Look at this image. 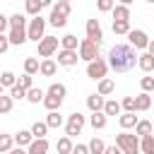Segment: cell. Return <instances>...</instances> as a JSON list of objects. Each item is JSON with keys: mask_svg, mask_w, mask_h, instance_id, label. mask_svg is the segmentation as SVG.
Listing matches in <instances>:
<instances>
[{"mask_svg": "<svg viewBox=\"0 0 154 154\" xmlns=\"http://www.w3.org/2000/svg\"><path fill=\"white\" fill-rule=\"evenodd\" d=\"M48 149H51L48 140H34V142L29 144L26 154H48Z\"/></svg>", "mask_w": 154, "mask_h": 154, "instance_id": "15", "label": "cell"}, {"mask_svg": "<svg viewBox=\"0 0 154 154\" xmlns=\"http://www.w3.org/2000/svg\"><path fill=\"white\" fill-rule=\"evenodd\" d=\"M137 58L140 53L130 46V43H116L111 51H108V67L113 72H130L135 65H137Z\"/></svg>", "mask_w": 154, "mask_h": 154, "instance_id": "1", "label": "cell"}, {"mask_svg": "<svg viewBox=\"0 0 154 154\" xmlns=\"http://www.w3.org/2000/svg\"><path fill=\"white\" fill-rule=\"evenodd\" d=\"M38 70H41V63H38L36 58H24V72H26V75L34 77Z\"/></svg>", "mask_w": 154, "mask_h": 154, "instance_id": "32", "label": "cell"}, {"mask_svg": "<svg viewBox=\"0 0 154 154\" xmlns=\"http://www.w3.org/2000/svg\"><path fill=\"white\" fill-rule=\"evenodd\" d=\"M113 34L128 36V34H130V22H113Z\"/></svg>", "mask_w": 154, "mask_h": 154, "instance_id": "40", "label": "cell"}, {"mask_svg": "<svg viewBox=\"0 0 154 154\" xmlns=\"http://www.w3.org/2000/svg\"><path fill=\"white\" fill-rule=\"evenodd\" d=\"M43 96H46V91H43L41 87H31V89L26 91V101H29V103H43Z\"/></svg>", "mask_w": 154, "mask_h": 154, "instance_id": "24", "label": "cell"}, {"mask_svg": "<svg viewBox=\"0 0 154 154\" xmlns=\"http://www.w3.org/2000/svg\"><path fill=\"white\" fill-rule=\"evenodd\" d=\"M7 48H10V38H7L5 34H0V53H5Z\"/></svg>", "mask_w": 154, "mask_h": 154, "instance_id": "47", "label": "cell"}, {"mask_svg": "<svg viewBox=\"0 0 154 154\" xmlns=\"http://www.w3.org/2000/svg\"><path fill=\"white\" fill-rule=\"evenodd\" d=\"M14 149V135H7V132H0V154H7Z\"/></svg>", "mask_w": 154, "mask_h": 154, "instance_id": "21", "label": "cell"}, {"mask_svg": "<svg viewBox=\"0 0 154 154\" xmlns=\"http://www.w3.org/2000/svg\"><path fill=\"white\" fill-rule=\"evenodd\" d=\"M43 106L48 108V113H51V111H60V106H63V99L46 94V96H43Z\"/></svg>", "mask_w": 154, "mask_h": 154, "instance_id": "28", "label": "cell"}, {"mask_svg": "<svg viewBox=\"0 0 154 154\" xmlns=\"http://www.w3.org/2000/svg\"><path fill=\"white\" fill-rule=\"evenodd\" d=\"M10 96H12V101H19V99H26V89H22L19 84H14V87L10 89Z\"/></svg>", "mask_w": 154, "mask_h": 154, "instance_id": "44", "label": "cell"}, {"mask_svg": "<svg viewBox=\"0 0 154 154\" xmlns=\"http://www.w3.org/2000/svg\"><path fill=\"white\" fill-rule=\"evenodd\" d=\"M149 108H152V96L144 94V91L137 94V96H135V113H137V111H149Z\"/></svg>", "mask_w": 154, "mask_h": 154, "instance_id": "18", "label": "cell"}, {"mask_svg": "<svg viewBox=\"0 0 154 154\" xmlns=\"http://www.w3.org/2000/svg\"><path fill=\"white\" fill-rule=\"evenodd\" d=\"M65 120H63V116H60V111H51L48 116H46V125H48V130L51 128H60Z\"/></svg>", "mask_w": 154, "mask_h": 154, "instance_id": "29", "label": "cell"}, {"mask_svg": "<svg viewBox=\"0 0 154 154\" xmlns=\"http://www.w3.org/2000/svg\"><path fill=\"white\" fill-rule=\"evenodd\" d=\"M24 10H26V14L34 19V17H38L41 10H43V0H26V2H24Z\"/></svg>", "mask_w": 154, "mask_h": 154, "instance_id": "16", "label": "cell"}, {"mask_svg": "<svg viewBox=\"0 0 154 154\" xmlns=\"http://www.w3.org/2000/svg\"><path fill=\"white\" fill-rule=\"evenodd\" d=\"M89 123H91L94 130H103L106 123H108V118H106V113H91L89 116Z\"/></svg>", "mask_w": 154, "mask_h": 154, "instance_id": "27", "label": "cell"}, {"mask_svg": "<svg viewBox=\"0 0 154 154\" xmlns=\"http://www.w3.org/2000/svg\"><path fill=\"white\" fill-rule=\"evenodd\" d=\"M46 94H51V96H58V99H65L67 89H65V84H60V82H53V84L46 89Z\"/></svg>", "mask_w": 154, "mask_h": 154, "instance_id": "33", "label": "cell"}, {"mask_svg": "<svg viewBox=\"0 0 154 154\" xmlns=\"http://www.w3.org/2000/svg\"><path fill=\"white\" fill-rule=\"evenodd\" d=\"M0 75H2V72H0Z\"/></svg>", "mask_w": 154, "mask_h": 154, "instance_id": "54", "label": "cell"}, {"mask_svg": "<svg viewBox=\"0 0 154 154\" xmlns=\"http://www.w3.org/2000/svg\"><path fill=\"white\" fill-rule=\"evenodd\" d=\"M103 154H123V152H120V147H118V144H111V147H106V152H103Z\"/></svg>", "mask_w": 154, "mask_h": 154, "instance_id": "50", "label": "cell"}, {"mask_svg": "<svg viewBox=\"0 0 154 154\" xmlns=\"http://www.w3.org/2000/svg\"><path fill=\"white\" fill-rule=\"evenodd\" d=\"M7 154H26V149H22V147H14L12 152H7Z\"/></svg>", "mask_w": 154, "mask_h": 154, "instance_id": "52", "label": "cell"}, {"mask_svg": "<svg viewBox=\"0 0 154 154\" xmlns=\"http://www.w3.org/2000/svg\"><path fill=\"white\" fill-rule=\"evenodd\" d=\"M87 147H89V154H103V152H106V144H103L101 137H91Z\"/></svg>", "mask_w": 154, "mask_h": 154, "instance_id": "30", "label": "cell"}, {"mask_svg": "<svg viewBox=\"0 0 154 154\" xmlns=\"http://www.w3.org/2000/svg\"><path fill=\"white\" fill-rule=\"evenodd\" d=\"M118 123H120L123 130H128V128H135V125L140 123V118H137L135 113H120V116H118Z\"/></svg>", "mask_w": 154, "mask_h": 154, "instance_id": "20", "label": "cell"}, {"mask_svg": "<svg viewBox=\"0 0 154 154\" xmlns=\"http://www.w3.org/2000/svg\"><path fill=\"white\" fill-rule=\"evenodd\" d=\"M77 53H79V60H84V63L89 65V63H94V60L99 58V46H96L94 41H89V38H82Z\"/></svg>", "mask_w": 154, "mask_h": 154, "instance_id": "5", "label": "cell"}, {"mask_svg": "<svg viewBox=\"0 0 154 154\" xmlns=\"http://www.w3.org/2000/svg\"><path fill=\"white\" fill-rule=\"evenodd\" d=\"M103 106H106V99L101 94H89L87 96V108L91 113H103Z\"/></svg>", "mask_w": 154, "mask_h": 154, "instance_id": "11", "label": "cell"}, {"mask_svg": "<svg viewBox=\"0 0 154 154\" xmlns=\"http://www.w3.org/2000/svg\"><path fill=\"white\" fill-rule=\"evenodd\" d=\"M12 111V96H0V116H5V113H10Z\"/></svg>", "mask_w": 154, "mask_h": 154, "instance_id": "42", "label": "cell"}, {"mask_svg": "<svg viewBox=\"0 0 154 154\" xmlns=\"http://www.w3.org/2000/svg\"><path fill=\"white\" fill-rule=\"evenodd\" d=\"M31 142H34L31 130H19V132L14 135V144H17V147H22V149H24V147L29 149V144H31Z\"/></svg>", "mask_w": 154, "mask_h": 154, "instance_id": "14", "label": "cell"}, {"mask_svg": "<svg viewBox=\"0 0 154 154\" xmlns=\"http://www.w3.org/2000/svg\"><path fill=\"white\" fill-rule=\"evenodd\" d=\"M147 53H149V55H152V58H154V38H152V41H149V46H147Z\"/></svg>", "mask_w": 154, "mask_h": 154, "instance_id": "51", "label": "cell"}, {"mask_svg": "<svg viewBox=\"0 0 154 154\" xmlns=\"http://www.w3.org/2000/svg\"><path fill=\"white\" fill-rule=\"evenodd\" d=\"M60 48H63V51H79L77 36H75V34H65V36L60 38Z\"/></svg>", "mask_w": 154, "mask_h": 154, "instance_id": "19", "label": "cell"}, {"mask_svg": "<svg viewBox=\"0 0 154 154\" xmlns=\"http://www.w3.org/2000/svg\"><path fill=\"white\" fill-rule=\"evenodd\" d=\"M0 84H2V87H10V89H12V87L17 84V75H14V72H10V70H5V72L0 75Z\"/></svg>", "mask_w": 154, "mask_h": 154, "instance_id": "38", "label": "cell"}, {"mask_svg": "<svg viewBox=\"0 0 154 154\" xmlns=\"http://www.w3.org/2000/svg\"><path fill=\"white\" fill-rule=\"evenodd\" d=\"M116 144L120 147V152L123 154H142L140 152V137L135 135V132H118L116 135Z\"/></svg>", "mask_w": 154, "mask_h": 154, "instance_id": "2", "label": "cell"}, {"mask_svg": "<svg viewBox=\"0 0 154 154\" xmlns=\"http://www.w3.org/2000/svg\"><path fill=\"white\" fill-rule=\"evenodd\" d=\"M51 10H55L58 14H63V17H67L72 7H70V2H67V0H58V2H55V5L51 7Z\"/></svg>", "mask_w": 154, "mask_h": 154, "instance_id": "39", "label": "cell"}, {"mask_svg": "<svg viewBox=\"0 0 154 154\" xmlns=\"http://www.w3.org/2000/svg\"><path fill=\"white\" fill-rule=\"evenodd\" d=\"M72 154H89V147L87 144H75L72 147Z\"/></svg>", "mask_w": 154, "mask_h": 154, "instance_id": "48", "label": "cell"}, {"mask_svg": "<svg viewBox=\"0 0 154 154\" xmlns=\"http://www.w3.org/2000/svg\"><path fill=\"white\" fill-rule=\"evenodd\" d=\"M55 70H58V63H55L53 58H46V60H41V70H38V75H43V77H53Z\"/></svg>", "mask_w": 154, "mask_h": 154, "instance_id": "17", "label": "cell"}, {"mask_svg": "<svg viewBox=\"0 0 154 154\" xmlns=\"http://www.w3.org/2000/svg\"><path fill=\"white\" fill-rule=\"evenodd\" d=\"M29 24H26V14H12L10 17V29H26Z\"/></svg>", "mask_w": 154, "mask_h": 154, "instance_id": "31", "label": "cell"}, {"mask_svg": "<svg viewBox=\"0 0 154 154\" xmlns=\"http://www.w3.org/2000/svg\"><path fill=\"white\" fill-rule=\"evenodd\" d=\"M103 113H106V118H108V116H120V101L108 99L106 106H103Z\"/></svg>", "mask_w": 154, "mask_h": 154, "instance_id": "34", "label": "cell"}, {"mask_svg": "<svg viewBox=\"0 0 154 154\" xmlns=\"http://www.w3.org/2000/svg\"><path fill=\"white\" fill-rule=\"evenodd\" d=\"M17 84H19V87H22V89H26V91H29V89H31V87H34V77H31V75H26V72H24V75H22V77H19V79H17Z\"/></svg>", "mask_w": 154, "mask_h": 154, "instance_id": "43", "label": "cell"}, {"mask_svg": "<svg viewBox=\"0 0 154 154\" xmlns=\"http://www.w3.org/2000/svg\"><path fill=\"white\" fill-rule=\"evenodd\" d=\"M87 38H89V41H94L96 46H101V43H103V31H101L99 19H87Z\"/></svg>", "mask_w": 154, "mask_h": 154, "instance_id": "9", "label": "cell"}, {"mask_svg": "<svg viewBox=\"0 0 154 154\" xmlns=\"http://www.w3.org/2000/svg\"><path fill=\"white\" fill-rule=\"evenodd\" d=\"M7 38H10V46H22V43H26V41H29L26 29H10Z\"/></svg>", "mask_w": 154, "mask_h": 154, "instance_id": "12", "label": "cell"}, {"mask_svg": "<svg viewBox=\"0 0 154 154\" xmlns=\"http://www.w3.org/2000/svg\"><path fill=\"white\" fill-rule=\"evenodd\" d=\"M120 108H123L125 113H135V96H123Z\"/></svg>", "mask_w": 154, "mask_h": 154, "instance_id": "41", "label": "cell"}, {"mask_svg": "<svg viewBox=\"0 0 154 154\" xmlns=\"http://www.w3.org/2000/svg\"><path fill=\"white\" fill-rule=\"evenodd\" d=\"M2 89H5V87H2V84H0V96H2Z\"/></svg>", "mask_w": 154, "mask_h": 154, "instance_id": "53", "label": "cell"}, {"mask_svg": "<svg viewBox=\"0 0 154 154\" xmlns=\"http://www.w3.org/2000/svg\"><path fill=\"white\" fill-rule=\"evenodd\" d=\"M46 132H48L46 120H36V123L31 125V135H34V140H46Z\"/></svg>", "mask_w": 154, "mask_h": 154, "instance_id": "25", "label": "cell"}, {"mask_svg": "<svg viewBox=\"0 0 154 154\" xmlns=\"http://www.w3.org/2000/svg\"><path fill=\"white\" fill-rule=\"evenodd\" d=\"M135 135L142 140V137H147V135H152V123L149 120H140L137 125H135Z\"/></svg>", "mask_w": 154, "mask_h": 154, "instance_id": "35", "label": "cell"}, {"mask_svg": "<svg viewBox=\"0 0 154 154\" xmlns=\"http://www.w3.org/2000/svg\"><path fill=\"white\" fill-rule=\"evenodd\" d=\"M7 26H10V17H5V14L0 12V31L5 34V29H7Z\"/></svg>", "mask_w": 154, "mask_h": 154, "instance_id": "49", "label": "cell"}, {"mask_svg": "<svg viewBox=\"0 0 154 154\" xmlns=\"http://www.w3.org/2000/svg\"><path fill=\"white\" fill-rule=\"evenodd\" d=\"M46 31V19L38 14V17H34V19H29V26H26V36H29V41H36V43H41L43 41V34Z\"/></svg>", "mask_w": 154, "mask_h": 154, "instance_id": "3", "label": "cell"}, {"mask_svg": "<svg viewBox=\"0 0 154 154\" xmlns=\"http://www.w3.org/2000/svg\"><path fill=\"white\" fill-rule=\"evenodd\" d=\"M106 72H108V60H103V58H96L94 63L87 65V77L89 79L101 82V79H106Z\"/></svg>", "mask_w": 154, "mask_h": 154, "instance_id": "6", "label": "cell"}, {"mask_svg": "<svg viewBox=\"0 0 154 154\" xmlns=\"http://www.w3.org/2000/svg\"><path fill=\"white\" fill-rule=\"evenodd\" d=\"M140 152L142 154H154V135H147L140 140Z\"/></svg>", "mask_w": 154, "mask_h": 154, "instance_id": "36", "label": "cell"}, {"mask_svg": "<svg viewBox=\"0 0 154 154\" xmlns=\"http://www.w3.org/2000/svg\"><path fill=\"white\" fill-rule=\"evenodd\" d=\"M113 89H116V82H113L111 77H106V79H101V82H99V87H96V94H101V96H108V94H113Z\"/></svg>", "mask_w": 154, "mask_h": 154, "instance_id": "23", "label": "cell"}, {"mask_svg": "<svg viewBox=\"0 0 154 154\" xmlns=\"http://www.w3.org/2000/svg\"><path fill=\"white\" fill-rule=\"evenodd\" d=\"M113 22H130V7L116 5L113 7Z\"/></svg>", "mask_w": 154, "mask_h": 154, "instance_id": "22", "label": "cell"}, {"mask_svg": "<svg viewBox=\"0 0 154 154\" xmlns=\"http://www.w3.org/2000/svg\"><path fill=\"white\" fill-rule=\"evenodd\" d=\"M137 67H140L142 72H147V75H149V72H154V58H152L147 51H144V53H140V58H137Z\"/></svg>", "mask_w": 154, "mask_h": 154, "instance_id": "13", "label": "cell"}, {"mask_svg": "<svg viewBox=\"0 0 154 154\" xmlns=\"http://www.w3.org/2000/svg\"><path fill=\"white\" fill-rule=\"evenodd\" d=\"M0 34H2V31H0Z\"/></svg>", "mask_w": 154, "mask_h": 154, "instance_id": "55", "label": "cell"}, {"mask_svg": "<svg viewBox=\"0 0 154 154\" xmlns=\"http://www.w3.org/2000/svg\"><path fill=\"white\" fill-rule=\"evenodd\" d=\"M48 24H51V26H58V29H63V26L67 24V17H63V14H58L55 10H51V17H48Z\"/></svg>", "mask_w": 154, "mask_h": 154, "instance_id": "37", "label": "cell"}, {"mask_svg": "<svg viewBox=\"0 0 154 154\" xmlns=\"http://www.w3.org/2000/svg\"><path fill=\"white\" fill-rule=\"evenodd\" d=\"M128 41H130V46L135 48V51H147V46H149V36H147V31H142V29H130V34H128Z\"/></svg>", "mask_w": 154, "mask_h": 154, "instance_id": "7", "label": "cell"}, {"mask_svg": "<svg viewBox=\"0 0 154 154\" xmlns=\"http://www.w3.org/2000/svg\"><path fill=\"white\" fill-rule=\"evenodd\" d=\"M58 46H60V38H55V36H43V41L38 43V55L46 60V58H51V55L58 51Z\"/></svg>", "mask_w": 154, "mask_h": 154, "instance_id": "8", "label": "cell"}, {"mask_svg": "<svg viewBox=\"0 0 154 154\" xmlns=\"http://www.w3.org/2000/svg\"><path fill=\"white\" fill-rule=\"evenodd\" d=\"M96 7H99L101 12H113L116 2H113V0H99V2H96Z\"/></svg>", "mask_w": 154, "mask_h": 154, "instance_id": "46", "label": "cell"}, {"mask_svg": "<svg viewBox=\"0 0 154 154\" xmlns=\"http://www.w3.org/2000/svg\"><path fill=\"white\" fill-rule=\"evenodd\" d=\"M77 60H79V53L77 51H58V65H63V67H72V65H77Z\"/></svg>", "mask_w": 154, "mask_h": 154, "instance_id": "10", "label": "cell"}, {"mask_svg": "<svg viewBox=\"0 0 154 154\" xmlns=\"http://www.w3.org/2000/svg\"><path fill=\"white\" fill-rule=\"evenodd\" d=\"M72 140L67 137V135H63L58 142H55V149H58V154H72Z\"/></svg>", "mask_w": 154, "mask_h": 154, "instance_id": "26", "label": "cell"}, {"mask_svg": "<svg viewBox=\"0 0 154 154\" xmlns=\"http://www.w3.org/2000/svg\"><path fill=\"white\" fill-rule=\"evenodd\" d=\"M84 123H87V120H84V116H82L79 111L70 113V116H67V120H65V135H67V137L72 140L75 135H79V132H82Z\"/></svg>", "mask_w": 154, "mask_h": 154, "instance_id": "4", "label": "cell"}, {"mask_svg": "<svg viewBox=\"0 0 154 154\" xmlns=\"http://www.w3.org/2000/svg\"><path fill=\"white\" fill-rule=\"evenodd\" d=\"M140 87H142V91H144V94L154 91V77H149V75H147V77H142V79H140Z\"/></svg>", "mask_w": 154, "mask_h": 154, "instance_id": "45", "label": "cell"}]
</instances>
